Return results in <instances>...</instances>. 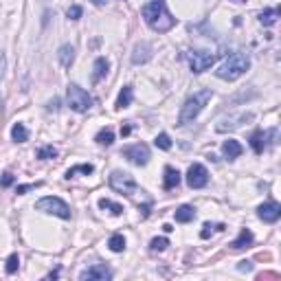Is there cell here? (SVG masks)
<instances>
[{
	"label": "cell",
	"instance_id": "8992f818",
	"mask_svg": "<svg viewBox=\"0 0 281 281\" xmlns=\"http://www.w3.org/2000/svg\"><path fill=\"white\" fill-rule=\"evenodd\" d=\"M187 61H189V66H191L193 73H204V70H209L211 66H213L215 53H211V51H189Z\"/></svg>",
	"mask_w": 281,
	"mask_h": 281
},
{
	"label": "cell",
	"instance_id": "f35d334b",
	"mask_svg": "<svg viewBox=\"0 0 281 281\" xmlns=\"http://www.w3.org/2000/svg\"><path fill=\"white\" fill-rule=\"evenodd\" d=\"M121 134H123V136H127V134H130V125H125V127H121Z\"/></svg>",
	"mask_w": 281,
	"mask_h": 281
},
{
	"label": "cell",
	"instance_id": "ab89813d",
	"mask_svg": "<svg viewBox=\"0 0 281 281\" xmlns=\"http://www.w3.org/2000/svg\"><path fill=\"white\" fill-rule=\"evenodd\" d=\"M90 2H92V4H97V7H101V4H103L105 0H90Z\"/></svg>",
	"mask_w": 281,
	"mask_h": 281
},
{
	"label": "cell",
	"instance_id": "d6a6232c",
	"mask_svg": "<svg viewBox=\"0 0 281 281\" xmlns=\"http://www.w3.org/2000/svg\"><path fill=\"white\" fill-rule=\"evenodd\" d=\"M213 228H220V231H222V224H218V226H213V224H209V222H206L204 224V226H202V231H200V237H202V240H206V237H209L211 235V233H213Z\"/></svg>",
	"mask_w": 281,
	"mask_h": 281
},
{
	"label": "cell",
	"instance_id": "4316f807",
	"mask_svg": "<svg viewBox=\"0 0 281 281\" xmlns=\"http://www.w3.org/2000/svg\"><path fill=\"white\" fill-rule=\"evenodd\" d=\"M97 143L99 145H112L114 143V132L112 130H101L99 134H97Z\"/></svg>",
	"mask_w": 281,
	"mask_h": 281
},
{
	"label": "cell",
	"instance_id": "5bb4252c",
	"mask_svg": "<svg viewBox=\"0 0 281 281\" xmlns=\"http://www.w3.org/2000/svg\"><path fill=\"white\" fill-rule=\"evenodd\" d=\"M241 152H244V147H241L237 140L228 139V140H224V143H222V154L228 158V161H233V158H240Z\"/></svg>",
	"mask_w": 281,
	"mask_h": 281
},
{
	"label": "cell",
	"instance_id": "30bf717a",
	"mask_svg": "<svg viewBox=\"0 0 281 281\" xmlns=\"http://www.w3.org/2000/svg\"><path fill=\"white\" fill-rule=\"evenodd\" d=\"M79 279H81V281H108V279H112V270L105 268L103 263H95V266L81 270Z\"/></svg>",
	"mask_w": 281,
	"mask_h": 281
},
{
	"label": "cell",
	"instance_id": "8fae6325",
	"mask_svg": "<svg viewBox=\"0 0 281 281\" xmlns=\"http://www.w3.org/2000/svg\"><path fill=\"white\" fill-rule=\"evenodd\" d=\"M257 215H259V220H263V222L275 224L277 220L281 218V204L279 202H263V204L257 209Z\"/></svg>",
	"mask_w": 281,
	"mask_h": 281
},
{
	"label": "cell",
	"instance_id": "8d00e7d4",
	"mask_svg": "<svg viewBox=\"0 0 281 281\" xmlns=\"http://www.w3.org/2000/svg\"><path fill=\"white\" fill-rule=\"evenodd\" d=\"M2 73H4V55L0 53V77H2Z\"/></svg>",
	"mask_w": 281,
	"mask_h": 281
},
{
	"label": "cell",
	"instance_id": "2e32d148",
	"mask_svg": "<svg viewBox=\"0 0 281 281\" xmlns=\"http://www.w3.org/2000/svg\"><path fill=\"white\" fill-rule=\"evenodd\" d=\"M108 68H110V64H108V60L105 57H97L95 60V70H92V81H101V79L108 75Z\"/></svg>",
	"mask_w": 281,
	"mask_h": 281
},
{
	"label": "cell",
	"instance_id": "603a6c76",
	"mask_svg": "<svg viewBox=\"0 0 281 281\" xmlns=\"http://www.w3.org/2000/svg\"><path fill=\"white\" fill-rule=\"evenodd\" d=\"M277 18H279V9H266V11L259 13V22H261L263 26H272L277 22Z\"/></svg>",
	"mask_w": 281,
	"mask_h": 281
},
{
	"label": "cell",
	"instance_id": "e575fe53",
	"mask_svg": "<svg viewBox=\"0 0 281 281\" xmlns=\"http://www.w3.org/2000/svg\"><path fill=\"white\" fill-rule=\"evenodd\" d=\"M40 184L42 182H35V184H20V187H18V193H26V191H31V189H35V187H40Z\"/></svg>",
	"mask_w": 281,
	"mask_h": 281
},
{
	"label": "cell",
	"instance_id": "44dd1931",
	"mask_svg": "<svg viewBox=\"0 0 281 281\" xmlns=\"http://www.w3.org/2000/svg\"><path fill=\"white\" fill-rule=\"evenodd\" d=\"M250 145H253L255 154H263V147H266V132L257 130L253 136H250Z\"/></svg>",
	"mask_w": 281,
	"mask_h": 281
},
{
	"label": "cell",
	"instance_id": "60d3db41",
	"mask_svg": "<svg viewBox=\"0 0 281 281\" xmlns=\"http://www.w3.org/2000/svg\"><path fill=\"white\" fill-rule=\"evenodd\" d=\"M233 2H246V0H233Z\"/></svg>",
	"mask_w": 281,
	"mask_h": 281
},
{
	"label": "cell",
	"instance_id": "d4e9b609",
	"mask_svg": "<svg viewBox=\"0 0 281 281\" xmlns=\"http://www.w3.org/2000/svg\"><path fill=\"white\" fill-rule=\"evenodd\" d=\"M92 171H95V167H92L90 162H86V165H75V167H70V169L66 171V178H73V176H77V174H86V176H90Z\"/></svg>",
	"mask_w": 281,
	"mask_h": 281
},
{
	"label": "cell",
	"instance_id": "9a60e30c",
	"mask_svg": "<svg viewBox=\"0 0 281 281\" xmlns=\"http://www.w3.org/2000/svg\"><path fill=\"white\" fill-rule=\"evenodd\" d=\"M250 244H253V233H250V228H241L240 237H237L235 241H231V248L233 250H241V248H248Z\"/></svg>",
	"mask_w": 281,
	"mask_h": 281
},
{
	"label": "cell",
	"instance_id": "3957f363",
	"mask_svg": "<svg viewBox=\"0 0 281 281\" xmlns=\"http://www.w3.org/2000/svg\"><path fill=\"white\" fill-rule=\"evenodd\" d=\"M248 68H250L248 55H244V53H233V55H228L226 60L220 64L215 75H218L220 79H226V81H235V79H240Z\"/></svg>",
	"mask_w": 281,
	"mask_h": 281
},
{
	"label": "cell",
	"instance_id": "d6986e66",
	"mask_svg": "<svg viewBox=\"0 0 281 281\" xmlns=\"http://www.w3.org/2000/svg\"><path fill=\"white\" fill-rule=\"evenodd\" d=\"M132 99H134V90H132V86H123L121 92H119V97H117V108L119 110L127 108V105L132 103Z\"/></svg>",
	"mask_w": 281,
	"mask_h": 281
},
{
	"label": "cell",
	"instance_id": "5b68a950",
	"mask_svg": "<svg viewBox=\"0 0 281 281\" xmlns=\"http://www.w3.org/2000/svg\"><path fill=\"white\" fill-rule=\"evenodd\" d=\"M66 103H68V108L75 110V112H86L92 105V97L88 95L83 88H79L77 83H70L68 90H66Z\"/></svg>",
	"mask_w": 281,
	"mask_h": 281
},
{
	"label": "cell",
	"instance_id": "f1b7e54d",
	"mask_svg": "<svg viewBox=\"0 0 281 281\" xmlns=\"http://www.w3.org/2000/svg\"><path fill=\"white\" fill-rule=\"evenodd\" d=\"M167 246H169V240L167 237H154L152 241H149V248L154 250V253H161V250H165Z\"/></svg>",
	"mask_w": 281,
	"mask_h": 281
},
{
	"label": "cell",
	"instance_id": "6da1fadb",
	"mask_svg": "<svg viewBox=\"0 0 281 281\" xmlns=\"http://www.w3.org/2000/svg\"><path fill=\"white\" fill-rule=\"evenodd\" d=\"M140 13H143L147 26L152 31H156V33H167V31H171L176 26V18L169 13L165 0H152V2L145 4Z\"/></svg>",
	"mask_w": 281,
	"mask_h": 281
},
{
	"label": "cell",
	"instance_id": "7402d4cb",
	"mask_svg": "<svg viewBox=\"0 0 281 281\" xmlns=\"http://www.w3.org/2000/svg\"><path fill=\"white\" fill-rule=\"evenodd\" d=\"M11 139L16 140V143H24V140H29V130L24 127V123H16V125L11 127Z\"/></svg>",
	"mask_w": 281,
	"mask_h": 281
},
{
	"label": "cell",
	"instance_id": "cb8c5ba5",
	"mask_svg": "<svg viewBox=\"0 0 281 281\" xmlns=\"http://www.w3.org/2000/svg\"><path fill=\"white\" fill-rule=\"evenodd\" d=\"M108 246H110V250H112V253H123V250H125V237L123 235H112L108 240Z\"/></svg>",
	"mask_w": 281,
	"mask_h": 281
},
{
	"label": "cell",
	"instance_id": "836d02e7",
	"mask_svg": "<svg viewBox=\"0 0 281 281\" xmlns=\"http://www.w3.org/2000/svg\"><path fill=\"white\" fill-rule=\"evenodd\" d=\"M13 182H16V178H13V174H9V171H7V174H2V180H0V187H4V189H7V187H11Z\"/></svg>",
	"mask_w": 281,
	"mask_h": 281
},
{
	"label": "cell",
	"instance_id": "e0dca14e",
	"mask_svg": "<svg viewBox=\"0 0 281 281\" xmlns=\"http://www.w3.org/2000/svg\"><path fill=\"white\" fill-rule=\"evenodd\" d=\"M250 117H253V114H240V117H231V119H226V121H220L215 130H218V132L235 130V127H240V123H237V121H246V119H250Z\"/></svg>",
	"mask_w": 281,
	"mask_h": 281
},
{
	"label": "cell",
	"instance_id": "7c38bea8",
	"mask_svg": "<svg viewBox=\"0 0 281 281\" xmlns=\"http://www.w3.org/2000/svg\"><path fill=\"white\" fill-rule=\"evenodd\" d=\"M149 57H152V46H149L147 42H140L134 46V51H132V64H147Z\"/></svg>",
	"mask_w": 281,
	"mask_h": 281
},
{
	"label": "cell",
	"instance_id": "d590c367",
	"mask_svg": "<svg viewBox=\"0 0 281 281\" xmlns=\"http://www.w3.org/2000/svg\"><path fill=\"white\" fill-rule=\"evenodd\" d=\"M250 268H253V263H250V261H240V266H237V270H241V272H244V270H250Z\"/></svg>",
	"mask_w": 281,
	"mask_h": 281
},
{
	"label": "cell",
	"instance_id": "4fadbf2b",
	"mask_svg": "<svg viewBox=\"0 0 281 281\" xmlns=\"http://www.w3.org/2000/svg\"><path fill=\"white\" fill-rule=\"evenodd\" d=\"M57 60H60V64L64 66V68H70V64L75 61V46L73 44H64V46H60V51H57Z\"/></svg>",
	"mask_w": 281,
	"mask_h": 281
},
{
	"label": "cell",
	"instance_id": "83f0119b",
	"mask_svg": "<svg viewBox=\"0 0 281 281\" xmlns=\"http://www.w3.org/2000/svg\"><path fill=\"white\" fill-rule=\"evenodd\" d=\"M57 156V149L53 145H44V147L38 149V158L40 161H48V158H55Z\"/></svg>",
	"mask_w": 281,
	"mask_h": 281
},
{
	"label": "cell",
	"instance_id": "f546056e",
	"mask_svg": "<svg viewBox=\"0 0 281 281\" xmlns=\"http://www.w3.org/2000/svg\"><path fill=\"white\" fill-rule=\"evenodd\" d=\"M154 145H156L158 149H171V139L165 134V132H161V134L154 139Z\"/></svg>",
	"mask_w": 281,
	"mask_h": 281
},
{
	"label": "cell",
	"instance_id": "52a82bcc",
	"mask_svg": "<svg viewBox=\"0 0 281 281\" xmlns=\"http://www.w3.org/2000/svg\"><path fill=\"white\" fill-rule=\"evenodd\" d=\"M110 187L117 193H123V196H132L136 191V180L132 178L125 171H112L110 176Z\"/></svg>",
	"mask_w": 281,
	"mask_h": 281
},
{
	"label": "cell",
	"instance_id": "4dcf8cb0",
	"mask_svg": "<svg viewBox=\"0 0 281 281\" xmlns=\"http://www.w3.org/2000/svg\"><path fill=\"white\" fill-rule=\"evenodd\" d=\"M18 266H20V257H18L16 253L9 255V259H7V275H13V272L18 270Z\"/></svg>",
	"mask_w": 281,
	"mask_h": 281
},
{
	"label": "cell",
	"instance_id": "1f68e13d",
	"mask_svg": "<svg viewBox=\"0 0 281 281\" xmlns=\"http://www.w3.org/2000/svg\"><path fill=\"white\" fill-rule=\"evenodd\" d=\"M83 13V9L79 7V4H73V7H68V11H66V16H68V20H79Z\"/></svg>",
	"mask_w": 281,
	"mask_h": 281
},
{
	"label": "cell",
	"instance_id": "74e56055",
	"mask_svg": "<svg viewBox=\"0 0 281 281\" xmlns=\"http://www.w3.org/2000/svg\"><path fill=\"white\" fill-rule=\"evenodd\" d=\"M140 215H143V218H147V213H149V206H140Z\"/></svg>",
	"mask_w": 281,
	"mask_h": 281
},
{
	"label": "cell",
	"instance_id": "ffe728a7",
	"mask_svg": "<svg viewBox=\"0 0 281 281\" xmlns=\"http://www.w3.org/2000/svg\"><path fill=\"white\" fill-rule=\"evenodd\" d=\"M178 184H180L178 169H174V167H165V182H162V187H165V189H176Z\"/></svg>",
	"mask_w": 281,
	"mask_h": 281
},
{
	"label": "cell",
	"instance_id": "277c9868",
	"mask_svg": "<svg viewBox=\"0 0 281 281\" xmlns=\"http://www.w3.org/2000/svg\"><path fill=\"white\" fill-rule=\"evenodd\" d=\"M35 209L44 211V213H48V215H57V218H61V220H70V206L57 196H46V198H42V200H38L35 202Z\"/></svg>",
	"mask_w": 281,
	"mask_h": 281
},
{
	"label": "cell",
	"instance_id": "484cf974",
	"mask_svg": "<svg viewBox=\"0 0 281 281\" xmlns=\"http://www.w3.org/2000/svg\"><path fill=\"white\" fill-rule=\"evenodd\" d=\"M99 206H101V209H105V211H110L112 215H121L123 213V206L121 204H114V202L105 200V198H101V200H99Z\"/></svg>",
	"mask_w": 281,
	"mask_h": 281
},
{
	"label": "cell",
	"instance_id": "ba28073f",
	"mask_svg": "<svg viewBox=\"0 0 281 281\" xmlns=\"http://www.w3.org/2000/svg\"><path fill=\"white\" fill-rule=\"evenodd\" d=\"M206 182H209V171H206V167L200 165V162H193L187 171V184L191 189H202V187H206Z\"/></svg>",
	"mask_w": 281,
	"mask_h": 281
},
{
	"label": "cell",
	"instance_id": "ac0fdd59",
	"mask_svg": "<svg viewBox=\"0 0 281 281\" xmlns=\"http://www.w3.org/2000/svg\"><path fill=\"white\" fill-rule=\"evenodd\" d=\"M176 222H180V224H187V222H191L193 218H196V209L193 206H189V204H182V206H178L176 209Z\"/></svg>",
	"mask_w": 281,
	"mask_h": 281
},
{
	"label": "cell",
	"instance_id": "7a4b0ae2",
	"mask_svg": "<svg viewBox=\"0 0 281 281\" xmlns=\"http://www.w3.org/2000/svg\"><path fill=\"white\" fill-rule=\"evenodd\" d=\"M211 97H213V90H211V88H202V90L193 92V95L184 101L182 110H180L178 125H187V123L196 121L198 114H200L202 110H204V105L211 101Z\"/></svg>",
	"mask_w": 281,
	"mask_h": 281
},
{
	"label": "cell",
	"instance_id": "9c48e42d",
	"mask_svg": "<svg viewBox=\"0 0 281 281\" xmlns=\"http://www.w3.org/2000/svg\"><path fill=\"white\" fill-rule=\"evenodd\" d=\"M123 156L127 158L130 162H134V165L143 167L149 162V147L143 143H136V145H130V147L123 149Z\"/></svg>",
	"mask_w": 281,
	"mask_h": 281
}]
</instances>
